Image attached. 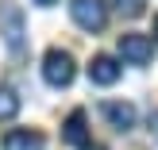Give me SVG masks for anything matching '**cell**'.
Here are the masks:
<instances>
[{
  "label": "cell",
  "instance_id": "1",
  "mask_svg": "<svg viewBox=\"0 0 158 150\" xmlns=\"http://www.w3.org/2000/svg\"><path fill=\"white\" fill-rule=\"evenodd\" d=\"M0 35H4L8 50L12 54H23V43H27V19H23V8L4 0L0 4Z\"/></svg>",
  "mask_w": 158,
  "mask_h": 150
},
{
  "label": "cell",
  "instance_id": "2",
  "mask_svg": "<svg viewBox=\"0 0 158 150\" xmlns=\"http://www.w3.org/2000/svg\"><path fill=\"white\" fill-rule=\"evenodd\" d=\"M73 73H77V66H73V54L69 50H46V58H43V81L50 85V89H66L69 81H73Z\"/></svg>",
  "mask_w": 158,
  "mask_h": 150
},
{
  "label": "cell",
  "instance_id": "3",
  "mask_svg": "<svg viewBox=\"0 0 158 150\" xmlns=\"http://www.w3.org/2000/svg\"><path fill=\"white\" fill-rule=\"evenodd\" d=\"M69 15H73V23L81 31H89V35L104 31V23H108L104 0H69Z\"/></svg>",
  "mask_w": 158,
  "mask_h": 150
},
{
  "label": "cell",
  "instance_id": "4",
  "mask_svg": "<svg viewBox=\"0 0 158 150\" xmlns=\"http://www.w3.org/2000/svg\"><path fill=\"white\" fill-rule=\"evenodd\" d=\"M62 143H69L77 150L93 146V139H89V116H85L81 108H73V112L66 116V123H62Z\"/></svg>",
  "mask_w": 158,
  "mask_h": 150
},
{
  "label": "cell",
  "instance_id": "5",
  "mask_svg": "<svg viewBox=\"0 0 158 150\" xmlns=\"http://www.w3.org/2000/svg\"><path fill=\"white\" fill-rule=\"evenodd\" d=\"M120 54L131 66H147L154 58V43H151V35H120Z\"/></svg>",
  "mask_w": 158,
  "mask_h": 150
},
{
  "label": "cell",
  "instance_id": "6",
  "mask_svg": "<svg viewBox=\"0 0 158 150\" xmlns=\"http://www.w3.org/2000/svg\"><path fill=\"white\" fill-rule=\"evenodd\" d=\"M100 116H104L116 131H131L135 127V104H127V100H104V104H100Z\"/></svg>",
  "mask_w": 158,
  "mask_h": 150
},
{
  "label": "cell",
  "instance_id": "7",
  "mask_svg": "<svg viewBox=\"0 0 158 150\" xmlns=\"http://www.w3.org/2000/svg\"><path fill=\"white\" fill-rule=\"evenodd\" d=\"M89 81L93 85H116V81H120V66H116V58L97 54V58L89 62Z\"/></svg>",
  "mask_w": 158,
  "mask_h": 150
},
{
  "label": "cell",
  "instance_id": "8",
  "mask_svg": "<svg viewBox=\"0 0 158 150\" xmlns=\"http://www.w3.org/2000/svg\"><path fill=\"white\" fill-rule=\"evenodd\" d=\"M46 139L39 135V131H27V127H15L4 135V150H43Z\"/></svg>",
  "mask_w": 158,
  "mask_h": 150
},
{
  "label": "cell",
  "instance_id": "9",
  "mask_svg": "<svg viewBox=\"0 0 158 150\" xmlns=\"http://www.w3.org/2000/svg\"><path fill=\"white\" fill-rule=\"evenodd\" d=\"M15 116H19V96H15L8 85H0V123L15 120Z\"/></svg>",
  "mask_w": 158,
  "mask_h": 150
},
{
  "label": "cell",
  "instance_id": "10",
  "mask_svg": "<svg viewBox=\"0 0 158 150\" xmlns=\"http://www.w3.org/2000/svg\"><path fill=\"white\" fill-rule=\"evenodd\" d=\"M116 8L123 15H143V0H116Z\"/></svg>",
  "mask_w": 158,
  "mask_h": 150
},
{
  "label": "cell",
  "instance_id": "11",
  "mask_svg": "<svg viewBox=\"0 0 158 150\" xmlns=\"http://www.w3.org/2000/svg\"><path fill=\"white\" fill-rule=\"evenodd\" d=\"M151 135L158 139V112H151Z\"/></svg>",
  "mask_w": 158,
  "mask_h": 150
},
{
  "label": "cell",
  "instance_id": "12",
  "mask_svg": "<svg viewBox=\"0 0 158 150\" xmlns=\"http://www.w3.org/2000/svg\"><path fill=\"white\" fill-rule=\"evenodd\" d=\"M35 4H43V8H50V4H58V0H35Z\"/></svg>",
  "mask_w": 158,
  "mask_h": 150
},
{
  "label": "cell",
  "instance_id": "13",
  "mask_svg": "<svg viewBox=\"0 0 158 150\" xmlns=\"http://www.w3.org/2000/svg\"><path fill=\"white\" fill-rule=\"evenodd\" d=\"M85 150H104V146H97V143H93V146H85Z\"/></svg>",
  "mask_w": 158,
  "mask_h": 150
},
{
  "label": "cell",
  "instance_id": "14",
  "mask_svg": "<svg viewBox=\"0 0 158 150\" xmlns=\"http://www.w3.org/2000/svg\"><path fill=\"white\" fill-rule=\"evenodd\" d=\"M154 39H158V15H154Z\"/></svg>",
  "mask_w": 158,
  "mask_h": 150
}]
</instances>
